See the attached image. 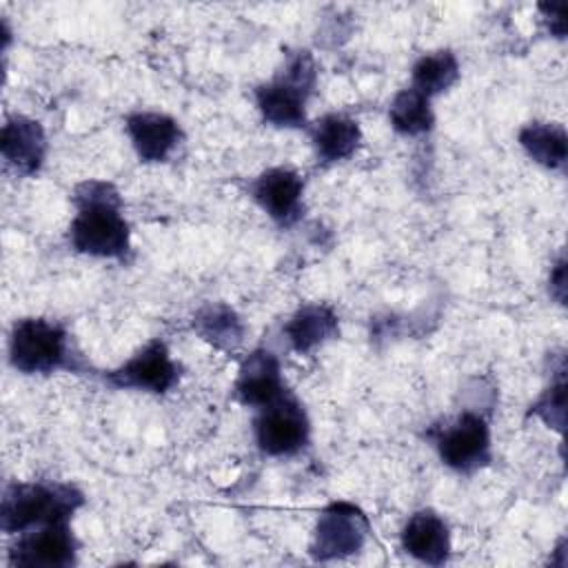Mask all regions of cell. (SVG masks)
I'll use <instances>...</instances> for the list:
<instances>
[{
	"label": "cell",
	"mask_w": 568,
	"mask_h": 568,
	"mask_svg": "<svg viewBox=\"0 0 568 568\" xmlns=\"http://www.w3.org/2000/svg\"><path fill=\"white\" fill-rule=\"evenodd\" d=\"M71 204L75 213L67 231L69 248L84 257L126 264L133 255V242L118 186L109 180L89 178L75 184Z\"/></svg>",
	"instance_id": "6da1fadb"
},
{
	"label": "cell",
	"mask_w": 568,
	"mask_h": 568,
	"mask_svg": "<svg viewBox=\"0 0 568 568\" xmlns=\"http://www.w3.org/2000/svg\"><path fill=\"white\" fill-rule=\"evenodd\" d=\"M320 69L308 49L286 51L271 80L253 89V102L264 124L284 131L308 126V102L315 95Z\"/></svg>",
	"instance_id": "7a4b0ae2"
},
{
	"label": "cell",
	"mask_w": 568,
	"mask_h": 568,
	"mask_svg": "<svg viewBox=\"0 0 568 568\" xmlns=\"http://www.w3.org/2000/svg\"><path fill=\"white\" fill-rule=\"evenodd\" d=\"M7 362L22 375L84 373L87 364L69 328L51 317H18L7 337Z\"/></svg>",
	"instance_id": "3957f363"
},
{
	"label": "cell",
	"mask_w": 568,
	"mask_h": 568,
	"mask_svg": "<svg viewBox=\"0 0 568 568\" xmlns=\"http://www.w3.org/2000/svg\"><path fill=\"white\" fill-rule=\"evenodd\" d=\"M84 504L87 495L71 481H9L0 499V528L13 537L42 524L71 521Z\"/></svg>",
	"instance_id": "277c9868"
},
{
	"label": "cell",
	"mask_w": 568,
	"mask_h": 568,
	"mask_svg": "<svg viewBox=\"0 0 568 568\" xmlns=\"http://www.w3.org/2000/svg\"><path fill=\"white\" fill-rule=\"evenodd\" d=\"M424 439L437 459L457 475L470 477L493 464V428L484 413L457 408L455 415L428 424Z\"/></svg>",
	"instance_id": "5b68a950"
},
{
	"label": "cell",
	"mask_w": 568,
	"mask_h": 568,
	"mask_svg": "<svg viewBox=\"0 0 568 568\" xmlns=\"http://www.w3.org/2000/svg\"><path fill=\"white\" fill-rule=\"evenodd\" d=\"M251 430L257 450L273 459H286L304 453L313 433L308 410L293 390L255 410Z\"/></svg>",
	"instance_id": "8992f818"
},
{
	"label": "cell",
	"mask_w": 568,
	"mask_h": 568,
	"mask_svg": "<svg viewBox=\"0 0 568 568\" xmlns=\"http://www.w3.org/2000/svg\"><path fill=\"white\" fill-rule=\"evenodd\" d=\"M371 537L368 515L348 499L328 501L315 517L308 555L313 561H339L364 550Z\"/></svg>",
	"instance_id": "52a82bcc"
},
{
	"label": "cell",
	"mask_w": 568,
	"mask_h": 568,
	"mask_svg": "<svg viewBox=\"0 0 568 568\" xmlns=\"http://www.w3.org/2000/svg\"><path fill=\"white\" fill-rule=\"evenodd\" d=\"M182 377V366L175 362L164 339H149L131 357L115 368L102 373V382L118 390H135L146 395L171 393Z\"/></svg>",
	"instance_id": "ba28073f"
},
{
	"label": "cell",
	"mask_w": 568,
	"mask_h": 568,
	"mask_svg": "<svg viewBox=\"0 0 568 568\" xmlns=\"http://www.w3.org/2000/svg\"><path fill=\"white\" fill-rule=\"evenodd\" d=\"M80 541L71 521L42 524L20 535L7 548L11 568H71L78 564Z\"/></svg>",
	"instance_id": "9c48e42d"
},
{
	"label": "cell",
	"mask_w": 568,
	"mask_h": 568,
	"mask_svg": "<svg viewBox=\"0 0 568 568\" xmlns=\"http://www.w3.org/2000/svg\"><path fill=\"white\" fill-rule=\"evenodd\" d=\"M304 191V175L291 166H268L248 182V197L280 229H291L302 220Z\"/></svg>",
	"instance_id": "30bf717a"
},
{
	"label": "cell",
	"mask_w": 568,
	"mask_h": 568,
	"mask_svg": "<svg viewBox=\"0 0 568 568\" xmlns=\"http://www.w3.org/2000/svg\"><path fill=\"white\" fill-rule=\"evenodd\" d=\"M288 390L291 386L286 384L282 362L271 348L257 346L242 357L233 382V397L237 404L260 410Z\"/></svg>",
	"instance_id": "8fae6325"
},
{
	"label": "cell",
	"mask_w": 568,
	"mask_h": 568,
	"mask_svg": "<svg viewBox=\"0 0 568 568\" xmlns=\"http://www.w3.org/2000/svg\"><path fill=\"white\" fill-rule=\"evenodd\" d=\"M124 131L142 164L169 162L184 142L182 124L164 111H131L124 115Z\"/></svg>",
	"instance_id": "7c38bea8"
},
{
	"label": "cell",
	"mask_w": 568,
	"mask_h": 568,
	"mask_svg": "<svg viewBox=\"0 0 568 568\" xmlns=\"http://www.w3.org/2000/svg\"><path fill=\"white\" fill-rule=\"evenodd\" d=\"M49 140L40 120L24 113H9L0 131V155L4 166L20 178L38 175L47 162Z\"/></svg>",
	"instance_id": "4fadbf2b"
},
{
	"label": "cell",
	"mask_w": 568,
	"mask_h": 568,
	"mask_svg": "<svg viewBox=\"0 0 568 568\" xmlns=\"http://www.w3.org/2000/svg\"><path fill=\"white\" fill-rule=\"evenodd\" d=\"M399 548L424 566H444L453 552L450 526L433 508L410 513L399 530Z\"/></svg>",
	"instance_id": "5bb4252c"
},
{
	"label": "cell",
	"mask_w": 568,
	"mask_h": 568,
	"mask_svg": "<svg viewBox=\"0 0 568 568\" xmlns=\"http://www.w3.org/2000/svg\"><path fill=\"white\" fill-rule=\"evenodd\" d=\"M339 335V315L326 302L300 304L282 324V339L288 351L311 355Z\"/></svg>",
	"instance_id": "9a60e30c"
},
{
	"label": "cell",
	"mask_w": 568,
	"mask_h": 568,
	"mask_svg": "<svg viewBox=\"0 0 568 568\" xmlns=\"http://www.w3.org/2000/svg\"><path fill=\"white\" fill-rule=\"evenodd\" d=\"M306 133H308L315 160L322 166H333L351 160L364 140L357 118L342 111H331L308 122Z\"/></svg>",
	"instance_id": "2e32d148"
},
{
	"label": "cell",
	"mask_w": 568,
	"mask_h": 568,
	"mask_svg": "<svg viewBox=\"0 0 568 568\" xmlns=\"http://www.w3.org/2000/svg\"><path fill=\"white\" fill-rule=\"evenodd\" d=\"M193 333L222 353H235L246 337L242 315L226 302H206L191 317Z\"/></svg>",
	"instance_id": "e0dca14e"
},
{
	"label": "cell",
	"mask_w": 568,
	"mask_h": 568,
	"mask_svg": "<svg viewBox=\"0 0 568 568\" xmlns=\"http://www.w3.org/2000/svg\"><path fill=\"white\" fill-rule=\"evenodd\" d=\"M517 142L528 160L546 171L564 173L568 164V133L559 122L532 120L517 133Z\"/></svg>",
	"instance_id": "ac0fdd59"
},
{
	"label": "cell",
	"mask_w": 568,
	"mask_h": 568,
	"mask_svg": "<svg viewBox=\"0 0 568 568\" xmlns=\"http://www.w3.org/2000/svg\"><path fill=\"white\" fill-rule=\"evenodd\" d=\"M462 75L459 58L453 49H433L422 53L410 67V87L426 98H437L450 91Z\"/></svg>",
	"instance_id": "d6986e66"
},
{
	"label": "cell",
	"mask_w": 568,
	"mask_h": 568,
	"mask_svg": "<svg viewBox=\"0 0 568 568\" xmlns=\"http://www.w3.org/2000/svg\"><path fill=\"white\" fill-rule=\"evenodd\" d=\"M388 124L402 138H422L435 129L433 100L413 87L399 89L388 102Z\"/></svg>",
	"instance_id": "ffe728a7"
},
{
	"label": "cell",
	"mask_w": 568,
	"mask_h": 568,
	"mask_svg": "<svg viewBox=\"0 0 568 568\" xmlns=\"http://www.w3.org/2000/svg\"><path fill=\"white\" fill-rule=\"evenodd\" d=\"M530 417L541 419L548 428L564 435L566 426V359H557V366L550 364V382L539 393V397L528 408Z\"/></svg>",
	"instance_id": "44dd1931"
},
{
	"label": "cell",
	"mask_w": 568,
	"mask_h": 568,
	"mask_svg": "<svg viewBox=\"0 0 568 568\" xmlns=\"http://www.w3.org/2000/svg\"><path fill=\"white\" fill-rule=\"evenodd\" d=\"M459 397H462V408H470L490 417L497 404V388L490 379L475 375L466 379L464 388H459Z\"/></svg>",
	"instance_id": "7402d4cb"
},
{
	"label": "cell",
	"mask_w": 568,
	"mask_h": 568,
	"mask_svg": "<svg viewBox=\"0 0 568 568\" xmlns=\"http://www.w3.org/2000/svg\"><path fill=\"white\" fill-rule=\"evenodd\" d=\"M537 9H539L544 22L548 24L550 36L564 40V38H566V18H564L566 4H564V2H544V4H539Z\"/></svg>",
	"instance_id": "603a6c76"
},
{
	"label": "cell",
	"mask_w": 568,
	"mask_h": 568,
	"mask_svg": "<svg viewBox=\"0 0 568 568\" xmlns=\"http://www.w3.org/2000/svg\"><path fill=\"white\" fill-rule=\"evenodd\" d=\"M548 295L559 306L566 304V257H564V253L555 260V264L548 273Z\"/></svg>",
	"instance_id": "cb8c5ba5"
}]
</instances>
